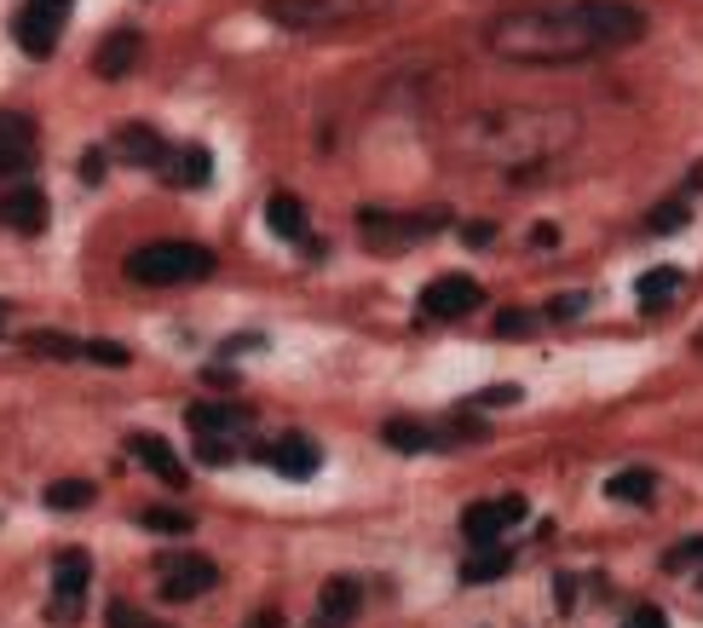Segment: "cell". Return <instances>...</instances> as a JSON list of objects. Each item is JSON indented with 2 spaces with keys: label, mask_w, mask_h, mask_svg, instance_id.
Wrapping results in <instances>:
<instances>
[{
  "label": "cell",
  "mask_w": 703,
  "mask_h": 628,
  "mask_svg": "<svg viewBox=\"0 0 703 628\" xmlns=\"http://www.w3.org/2000/svg\"><path fill=\"white\" fill-rule=\"evenodd\" d=\"M531 329H537V312H519V306H508V312L496 317V340H513V335L524 340Z\"/></svg>",
  "instance_id": "484cf974"
},
{
  "label": "cell",
  "mask_w": 703,
  "mask_h": 628,
  "mask_svg": "<svg viewBox=\"0 0 703 628\" xmlns=\"http://www.w3.org/2000/svg\"><path fill=\"white\" fill-rule=\"evenodd\" d=\"M82 180H87V185L105 180V150H87V156H82Z\"/></svg>",
  "instance_id": "4dcf8cb0"
},
{
  "label": "cell",
  "mask_w": 703,
  "mask_h": 628,
  "mask_svg": "<svg viewBox=\"0 0 703 628\" xmlns=\"http://www.w3.org/2000/svg\"><path fill=\"white\" fill-rule=\"evenodd\" d=\"M629 628H669V617H663L658 606H640V611L629 617Z\"/></svg>",
  "instance_id": "836d02e7"
},
{
  "label": "cell",
  "mask_w": 703,
  "mask_h": 628,
  "mask_svg": "<svg viewBox=\"0 0 703 628\" xmlns=\"http://www.w3.org/2000/svg\"><path fill=\"white\" fill-rule=\"evenodd\" d=\"M87 576H93L87 554H64V560H58V571H53V606H46V622H58V628H69V622H82Z\"/></svg>",
  "instance_id": "ba28073f"
},
{
  "label": "cell",
  "mask_w": 703,
  "mask_h": 628,
  "mask_svg": "<svg viewBox=\"0 0 703 628\" xmlns=\"http://www.w3.org/2000/svg\"><path fill=\"white\" fill-rule=\"evenodd\" d=\"M554 594H560V611H571V599H576V583H571V576H560V583H554Z\"/></svg>",
  "instance_id": "e575fe53"
},
{
  "label": "cell",
  "mask_w": 703,
  "mask_h": 628,
  "mask_svg": "<svg viewBox=\"0 0 703 628\" xmlns=\"http://www.w3.org/2000/svg\"><path fill=\"white\" fill-rule=\"evenodd\" d=\"M266 462L278 467L283 479H312V473L323 467L317 444H312V438H300V433H289V438H278V444H266Z\"/></svg>",
  "instance_id": "5bb4252c"
},
{
  "label": "cell",
  "mask_w": 703,
  "mask_h": 628,
  "mask_svg": "<svg viewBox=\"0 0 703 628\" xmlns=\"http://www.w3.org/2000/svg\"><path fill=\"white\" fill-rule=\"evenodd\" d=\"M196 462H203V467H231L237 444H203V438H196Z\"/></svg>",
  "instance_id": "f1b7e54d"
},
{
  "label": "cell",
  "mask_w": 703,
  "mask_h": 628,
  "mask_svg": "<svg viewBox=\"0 0 703 628\" xmlns=\"http://www.w3.org/2000/svg\"><path fill=\"white\" fill-rule=\"evenodd\" d=\"M87 358L105 364V369H128V346L121 340H87Z\"/></svg>",
  "instance_id": "4316f807"
},
{
  "label": "cell",
  "mask_w": 703,
  "mask_h": 628,
  "mask_svg": "<svg viewBox=\"0 0 703 628\" xmlns=\"http://www.w3.org/2000/svg\"><path fill=\"white\" fill-rule=\"evenodd\" d=\"M93 496H98V490H93L87 479H53V485H46V508H58V513H82Z\"/></svg>",
  "instance_id": "7402d4cb"
},
{
  "label": "cell",
  "mask_w": 703,
  "mask_h": 628,
  "mask_svg": "<svg viewBox=\"0 0 703 628\" xmlns=\"http://www.w3.org/2000/svg\"><path fill=\"white\" fill-rule=\"evenodd\" d=\"M381 438L392 444V450H433L439 444V433L426 421H404V415H392L387 426H381Z\"/></svg>",
  "instance_id": "d6986e66"
},
{
  "label": "cell",
  "mask_w": 703,
  "mask_h": 628,
  "mask_svg": "<svg viewBox=\"0 0 703 628\" xmlns=\"http://www.w3.org/2000/svg\"><path fill=\"white\" fill-rule=\"evenodd\" d=\"M75 12V0H23V12L12 23V41L23 46L30 58H53V46L64 35V23Z\"/></svg>",
  "instance_id": "3957f363"
},
{
  "label": "cell",
  "mask_w": 703,
  "mask_h": 628,
  "mask_svg": "<svg viewBox=\"0 0 703 628\" xmlns=\"http://www.w3.org/2000/svg\"><path fill=\"white\" fill-rule=\"evenodd\" d=\"M41 162V139H35V121L18 116V110H0V180L12 185H30V173Z\"/></svg>",
  "instance_id": "277c9868"
},
{
  "label": "cell",
  "mask_w": 703,
  "mask_h": 628,
  "mask_svg": "<svg viewBox=\"0 0 703 628\" xmlns=\"http://www.w3.org/2000/svg\"><path fill=\"white\" fill-rule=\"evenodd\" d=\"M23 351H35V358H87V346L82 340H69V335H58V329H41V335H23Z\"/></svg>",
  "instance_id": "ffe728a7"
},
{
  "label": "cell",
  "mask_w": 703,
  "mask_h": 628,
  "mask_svg": "<svg viewBox=\"0 0 703 628\" xmlns=\"http://www.w3.org/2000/svg\"><path fill=\"white\" fill-rule=\"evenodd\" d=\"M646 35V12L623 0H560V7H524L490 23V53L519 64H576L606 46H635Z\"/></svg>",
  "instance_id": "6da1fadb"
},
{
  "label": "cell",
  "mask_w": 703,
  "mask_h": 628,
  "mask_svg": "<svg viewBox=\"0 0 703 628\" xmlns=\"http://www.w3.org/2000/svg\"><path fill=\"white\" fill-rule=\"evenodd\" d=\"M7 317H12V306H7V300H0V335H7Z\"/></svg>",
  "instance_id": "d590c367"
},
{
  "label": "cell",
  "mask_w": 703,
  "mask_h": 628,
  "mask_svg": "<svg viewBox=\"0 0 703 628\" xmlns=\"http://www.w3.org/2000/svg\"><path fill=\"white\" fill-rule=\"evenodd\" d=\"M312 628H340V622H335V617H323V622H312Z\"/></svg>",
  "instance_id": "74e56055"
},
{
  "label": "cell",
  "mask_w": 703,
  "mask_h": 628,
  "mask_svg": "<svg viewBox=\"0 0 703 628\" xmlns=\"http://www.w3.org/2000/svg\"><path fill=\"white\" fill-rule=\"evenodd\" d=\"M364 219V242L369 248H381V255H398V248H410V242H426L439 231L426 214H375V208H364L358 214Z\"/></svg>",
  "instance_id": "52a82bcc"
},
{
  "label": "cell",
  "mask_w": 703,
  "mask_h": 628,
  "mask_svg": "<svg viewBox=\"0 0 703 628\" xmlns=\"http://www.w3.org/2000/svg\"><path fill=\"white\" fill-rule=\"evenodd\" d=\"M490 237H496V231H490L485 219H473V225H462V242H467V248H485Z\"/></svg>",
  "instance_id": "d6a6232c"
},
{
  "label": "cell",
  "mask_w": 703,
  "mask_h": 628,
  "mask_svg": "<svg viewBox=\"0 0 703 628\" xmlns=\"http://www.w3.org/2000/svg\"><path fill=\"white\" fill-rule=\"evenodd\" d=\"M128 278L150 289H173V283H203L214 278V248L203 242H150L128 255Z\"/></svg>",
  "instance_id": "7a4b0ae2"
},
{
  "label": "cell",
  "mask_w": 703,
  "mask_h": 628,
  "mask_svg": "<svg viewBox=\"0 0 703 628\" xmlns=\"http://www.w3.org/2000/svg\"><path fill=\"white\" fill-rule=\"evenodd\" d=\"M524 513H531V508H524V501L519 496H496V501H473V508L462 513V537L473 542V548H490L501 531H508V524H519Z\"/></svg>",
  "instance_id": "9c48e42d"
},
{
  "label": "cell",
  "mask_w": 703,
  "mask_h": 628,
  "mask_svg": "<svg viewBox=\"0 0 703 628\" xmlns=\"http://www.w3.org/2000/svg\"><path fill=\"white\" fill-rule=\"evenodd\" d=\"M513 571V554H508V548H473V554L462 560V583L473 588V583H496V576H508Z\"/></svg>",
  "instance_id": "ac0fdd59"
},
{
  "label": "cell",
  "mask_w": 703,
  "mask_h": 628,
  "mask_svg": "<svg viewBox=\"0 0 703 628\" xmlns=\"http://www.w3.org/2000/svg\"><path fill=\"white\" fill-rule=\"evenodd\" d=\"M167 173H173V185L203 191V185H208V173H214V156H208L203 144H185V150H173V156H167Z\"/></svg>",
  "instance_id": "e0dca14e"
},
{
  "label": "cell",
  "mask_w": 703,
  "mask_h": 628,
  "mask_svg": "<svg viewBox=\"0 0 703 628\" xmlns=\"http://www.w3.org/2000/svg\"><path fill=\"white\" fill-rule=\"evenodd\" d=\"M692 191H703V167H692Z\"/></svg>",
  "instance_id": "8d00e7d4"
},
{
  "label": "cell",
  "mask_w": 703,
  "mask_h": 628,
  "mask_svg": "<svg viewBox=\"0 0 703 628\" xmlns=\"http://www.w3.org/2000/svg\"><path fill=\"white\" fill-rule=\"evenodd\" d=\"M266 225H271V237H283V242H306L312 255H317V242H312V231H306V203L300 196H289V191H278L266 203Z\"/></svg>",
  "instance_id": "9a60e30c"
},
{
  "label": "cell",
  "mask_w": 703,
  "mask_h": 628,
  "mask_svg": "<svg viewBox=\"0 0 703 628\" xmlns=\"http://www.w3.org/2000/svg\"><path fill=\"white\" fill-rule=\"evenodd\" d=\"M128 450L139 456V467H150L167 490H185L191 473H185V462H180V456H173V444H167V438H156V433H133V438H128Z\"/></svg>",
  "instance_id": "7c38bea8"
},
{
  "label": "cell",
  "mask_w": 703,
  "mask_h": 628,
  "mask_svg": "<svg viewBox=\"0 0 703 628\" xmlns=\"http://www.w3.org/2000/svg\"><path fill=\"white\" fill-rule=\"evenodd\" d=\"M116 156L121 162H133V167H167V139L156 128H144V121H128V128L116 133Z\"/></svg>",
  "instance_id": "4fadbf2b"
},
{
  "label": "cell",
  "mask_w": 703,
  "mask_h": 628,
  "mask_svg": "<svg viewBox=\"0 0 703 628\" xmlns=\"http://www.w3.org/2000/svg\"><path fill=\"white\" fill-rule=\"evenodd\" d=\"M352 611H358V583H352V576H335V583H323V617L346 622Z\"/></svg>",
  "instance_id": "cb8c5ba5"
},
{
  "label": "cell",
  "mask_w": 703,
  "mask_h": 628,
  "mask_svg": "<svg viewBox=\"0 0 703 628\" xmlns=\"http://www.w3.org/2000/svg\"><path fill=\"white\" fill-rule=\"evenodd\" d=\"M185 426H191V438H203V444H242L248 410H237V404H191Z\"/></svg>",
  "instance_id": "30bf717a"
},
{
  "label": "cell",
  "mask_w": 703,
  "mask_h": 628,
  "mask_svg": "<svg viewBox=\"0 0 703 628\" xmlns=\"http://www.w3.org/2000/svg\"><path fill=\"white\" fill-rule=\"evenodd\" d=\"M479 306H485V289L473 283V278H439V283L421 289L415 317L421 323H456V317H473Z\"/></svg>",
  "instance_id": "5b68a950"
},
{
  "label": "cell",
  "mask_w": 703,
  "mask_h": 628,
  "mask_svg": "<svg viewBox=\"0 0 703 628\" xmlns=\"http://www.w3.org/2000/svg\"><path fill=\"white\" fill-rule=\"evenodd\" d=\"M674 289H681V266H658V271H646V278H640L635 294H640V306H663Z\"/></svg>",
  "instance_id": "603a6c76"
},
{
  "label": "cell",
  "mask_w": 703,
  "mask_h": 628,
  "mask_svg": "<svg viewBox=\"0 0 703 628\" xmlns=\"http://www.w3.org/2000/svg\"><path fill=\"white\" fill-rule=\"evenodd\" d=\"M513 398H519V387H490V392H479V398H473L467 410H479V404H513Z\"/></svg>",
  "instance_id": "1f68e13d"
},
{
  "label": "cell",
  "mask_w": 703,
  "mask_h": 628,
  "mask_svg": "<svg viewBox=\"0 0 703 628\" xmlns=\"http://www.w3.org/2000/svg\"><path fill=\"white\" fill-rule=\"evenodd\" d=\"M583 306H588V294H560L554 306H548V317H576Z\"/></svg>",
  "instance_id": "f546056e"
},
{
  "label": "cell",
  "mask_w": 703,
  "mask_h": 628,
  "mask_svg": "<svg viewBox=\"0 0 703 628\" xmlns=\"http://www.w3.org/2000/svg\"><path fill=\"white\" fill-rule=\"evenodd\" d=\"M651 490H658V479L646 467H629L617 479H606V501H651Z\"/></svg>",
  "instance_id": "44dd1931"
},
{
  "label": "cell",
  "mask_w": 703,
  "mask_h": 628,
  "mask_svg": "<svg viewBox=\"0 0 703 628\" xmlns=\"http://www.w3.org/2000/svg\"><path fill=\"white\" fill-rule=\"evenodd\" d=\"M139 30H116L105 46H98V58H93V69L105 75V82H116V75H128L133 69V58H139Z\"/></svg>",
  "instance_id": "2e32d148"
},
{
  "label": "cell",
  "mask_w": 703,
  "mask_h": 628,
  "mask_svg": "<svg viewBox=\"0 0 703 628\" xmlns=\"http://www.w3.org/2000/svg\"><path fill=\"white\" fill-rule=\"evenodd\" d=\"M0 225H12L18 237H41L46 231V191L41 185H12L0 196Z\"/></svg>",
  "instance_id": "8fae6325"
},
{
  "label": "cell",
  "mask_w": 703,
  "mask_h": 628,
  "mask_svg": "<svg viewBox=\"0 0 703 628\" xmlns=\"http://www.w3.org/2000/svg\"><path fill=\"white\" fill-rule=\"evenodd\" d=\"M686 225V203H663V208H651V231H663V237H674Z\"/></svg>",
  "instance_id": "83f0119b"
},
{
  "label": "cell",
  "mask_w": 703,
  "mask_h": 628,
  "mask_svg": "<svg viewBox=\"0 0 703 628\" xmlns=\"http://www.w3.org/2000/svg\"><path fill=\"white\" fill-rule=\"evenodd\" d=\"M139 524H144V531H162V537H185V531H196V519H191L185 508H144Z\"/></svg>",
  "instance_id": "d4e9b609"
},
{
  "label": "cell",
  "mask_w": 703,
  "mask_h": 628,
  "mask_svg": "<svg viewBox=\"0 0 703 628\" xmlns=\"http://www.w3.org/2000/svg\"><path fill=\"white\" fill-rule=\"evenodd\" d=\"M156 576H162V599H203L214 583H219V565L203 560V554H162L156 560Z\"/></svg>",
  "instance_id": "8992f818"
}]
</instances>
